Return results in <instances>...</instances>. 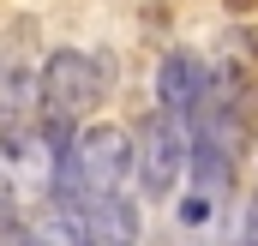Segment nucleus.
Returning <instances> with one entry per match:
<instances>
[{
    "instance_id": "f257e3e1",
    "label": "nucleus",
    "mask_w": 258,
    "mask_h": 246,
    "mask_svg": "<svg viewBox=\"0 0 258 246\" xmlns=\"http://www.w3.org/2000/svg\"><path fill=\"white\" fill-rule=\"evenodd\" d=\"M102 90H108V66L96 60V54H84V48H54V54L42 60V72H36L42 132L66 150V144L78 138V120L96 114Z\"/></svg>"
},
{
    "instance_id": "f03ea898",
    "label": "nucleus",
    "mask_w": 258,
    "mask_h": 246,
    "mask_svg": "<svg viewBox=\"0 0 258 246\" xmlns=\"http://www.w3.org/2000/svg\"><path fill=\"white\" fill-rule=\"evenodd\" d=\"M132 174V132L126 126H90L72 138V150L60 156L54 174V204H78L90 192H120V180Z\"/></svg>"
},
{
    "instance_id": "7ed1b4c3",
    "label": "nucleus",
    "mask_w": 258,
    "mask_h": 246,
    "mask_svg": "<svg viewBox=\"0 0 258 246\" xmlns=\"http://www.w3.org/2000/svg\"><path fill=\"white\" fill-rule=\"evenodd\" d=\"M192 162V132H186V114L174 108H150V120L132 132V174L144 180V192L168 198L180 174Z\"/></svg>"
},
{
    "instance_id": "20e7f679",
    "label": "nucleus",
    "mask_w": 258,
    "mask_h": 246,
    "mask_svg": "<svg viewBox=\"0 0 258 246\" xmlns=\"http://www.w3.org/2000/svg\"><path fill=\"white\" fill-rule=\"evenodd\" d=\"M66 216H72V246H138V210L120 192H90Z\"/></svg>"
},
{
    "instance_id": "39448f33",
    "label": "nucleus",
    "mask_w": 258,
    "mask_h": 246,
    "mask_svg": "<svg viewBox=\"0 0 258 246\" xmlns=\"http://www.w3.org/2000/svg\"><path fill=\"white\" fill-rule=\"evenodd\" d=\"M42 120V102H36V72L18 60V54H0V144H12L18 132Z\"/></svg>"
},
{
    "instance_id": "423d86ee",
    "label": "nucleus",
    "mask_w": 258,
    "mask_h": 246,
    "mask_svg": "<svg viewBox=\"0 0 258 246\" xmlns=\"http://www.w3.org/2000/svg\"><path fill=\"white\" fill-rule=\"evenodd\" d=\"M210 72L192 60V54H162L156 66V108H174V114H192L198 96H204Z\"/></svg>"
},
{
    "instance_id": "0eeeda50",
    "label": "nucleus",
    "mask_w": 258,
    "mask_h": 246,
    "mask_svg": "<svg viewBox=\"0 0 258 246\" xmlns=\"http://www.w3.org/2000/svg\"><path fill=\"white\" fill-rule=\"evenodd\" d=\"M18 246H72V216H66L60 204H48L42 216H30L18 228Z\"/></svg>"
},
{
    "instance_id": "6e6552de",
    "label": "nucleus",
    "mask_w": 258,
    "mask_h": 246,
    "mask_svg": "<svg viewBox=\"0 0 258 246\" xmlns=\"http://www.w3.org/2000/svg\"><path fill=\"white\" fill-rule=\"evenodd\" d=\"M12 234V180H6V168H0V240Z\"/></svg>"
}]
</instances>
